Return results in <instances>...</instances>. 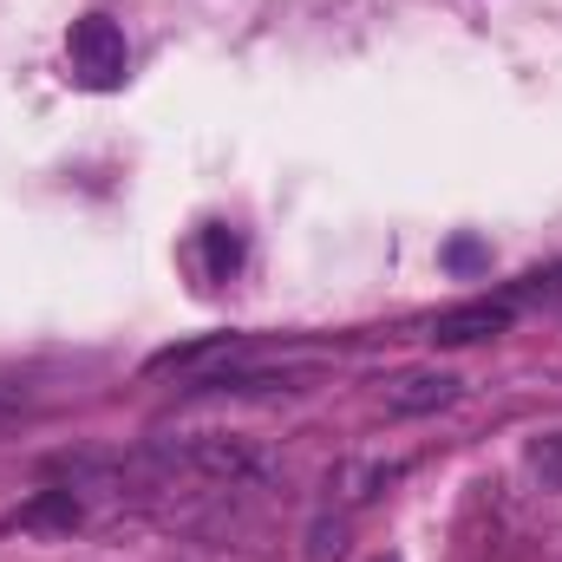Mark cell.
Wrapping results in <instances>:
<instances>
[{
    "label": "cell",
    "instance_id": "6da1fadb",
    "mask_svg": "<svg viewBox=\"0 0 562 562\" xmlns=\"http://www.w3.org/2000/svg\"><path fill=\"white\" fill-rule=\"evenodd\" d=\"M66 66H72V79H79L86 92H119L125 72H132L125 26H119L112 13H86V20H72V33H66Z\"/></svg>",
    "mask_w": 562,
    "mask_h": 562
},
{
    "label": "cell",
    "instance_id": "ba28073f",
    "mask_svg": "<svg viewBox=\"0 0 562 562\" xmlns=\"http://www.w3.org/2000/svg\"><path fill=\"white\" fill-rule=\"evenodd\" d=\"M530 281H537V288H524V294H537V301H550V307L562 314V269H557V276H530Z\"/></svg>",
    "mask_w": 562,
    "mask_h": 562
},
{
    "label": "cell",
    "instance_id": "5b68a950",
    "mask_svg": "<svg viewBox=\"0 0 562 562\" xmlns=\"http://www.w3.org/2000/svg\"><path fill=\"white\" fill-rule=\"evenodd\" d=\"M451 400H458V380H451V373H431V367L400 373V380L386 386V413H393V419H419V413H438V406H451Z\"/></svg>",
    "mask_w": 562,
    "mask_h": 562
},
{
    "label": "cell",
    "instance_id": "7a4b0ae2",
    "mask_svg": "<svg viewBox=\"0 0 562 562\" xmlns=\"http://www.w3.org/2000/svg\"><path fill=\"white\" fill-rule=\"evenodd\" d=\"M177 471H196V477H210V484H262L269 477V458L262 451H249L243 438H223V431H203V438H183V445H170L164 451Z\"/></svg>",
    "mask_w": 562,
    "mask_h": 562
},
{
    "label": "cell",
    "instance_id": "52a82bcc",
    "mask_svg": "<svg viewBox=\"0 0 562 562\" xmlns=\"http://www.w3.org/2000/svg\"><path fill=\"white\" fill-rule=\"evenodd\" d=\"M530 471H537L550 491H562V431H543V438L530 445Z\"/></svg>",
    "mask_w": 562,
    "mask_h": 562
},
{
    "label": "cell",
    "instance_id": "8992f818",
    "mask_svg": "<svg viewBox=\"0 0 562 562\" xmlns=\"http://www.w3.org/2000/svg\"><path fill=\"white\" fill-rule=\"evenodd\" d=\"M72 524H79V497L72 491H40L20 510V530H33V537H66Z\"/></svg>",
    "mask_w": 562,
    "mask_h": 562
},
{
    "label": "cell",
    "instance_id": "277c9868",
    "mask_svg": "<svg viewBox=\"0 0 562 562\" xmlns=\"http://www.w3.org/2000/svg\"><path fill=\"white\" fill-rule=\"evenodd\" d=\"M510 321H517V294H484V301L445 307V314L425 327V340H431V347H477V340H497Z\"/></svg>",
    "mask_w": 562,
    "mask_h": 562
},
{
    "label": "cell",
    "instance_id": "3957f363",
    "mask_svg": "<svg viewBox=\"0 0 562 562\" xmlns=\"http://www.w3.org/2000/svg\"><path fill=\"white\" fill-rule=\"evenodd\" d=\"M236 360H243V334H203V340L164 347L144 373H150V380L177 373V380H190V386H229V367H236Z\"/></svg>",
    "mask_w": 562,
    "mask_h": 562
}]
</instances>
